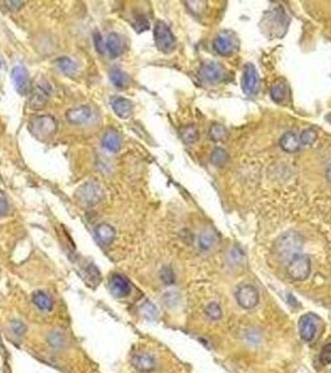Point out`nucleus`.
Masks as SVG:
<instances>
[{
  "label": "nucleus",
  "mask_w": 331,
  "mask_h": 373,
  "mask_svg": "<svg viewBox=\"0 0 331 373\" xmlns=\"http://www.w3.org/2000/svg\"><path fill=\"white\" fill-rule=\"evenodd\" d=\"M141 313H142V315L145 316L147 320H155L158 315V311L157 309H156V306L153 304H151L150 301L145 302V304L142 305V307H141Z\"/></svg>",
  "instance_id": "obj_31"
},
{
  "label": "nucleus",
  "mask_w": 331,
  "mask_h": 373,
  "mask_svg": "<svg viewBox=\"0 0 331 373\" xmlns=\"http://www.w3.org/2000/svg\"><path fill=\"white\" fill-rule=\"evenodd\" d=\"M242 89L248 96H254L259 89V76L253 64H247L243 70Z\"/></svg>",
  "instance_id": "obj_10"
},
{
  "label": "nucleus",
  "mask_w": 331,
  "mask_h": 373,
  "mask_svg": "<svg viewBox=\"0 0 331 373\" xmlns=\"http://www.w3.org/2000/svg\"><path fill=\"white\" fill-rule=\"evenodd\" d=\"M109 287L115 297H125L130 294L131 284L126 276L121 274H112L109 280Z\"/></svg>",
  "instance_id": "obj_11"
},
{
  "label": "nucleus",
  "mask_w": 331,
  "mask_h": 373,
  "mask_svg": "<svg viewBox=\"0 0 331 373\" xmlns=\"http://www.w3.org/2000/svg\"><path fill=\"white\" fill-rule=\"evenodd\" d=\"M51 95V86L46 80H38L36 84L33 86L31 90L30 99H29V105L31 108L38 109L45 106L46 101L49 100Z\"/></svg>",
  "instance_id": "obj_5"
},
{
  "label": "nucleus",
  "mask_w": 331,
  "mask_h": 373,
  "mask_svg": "<svg viewBox=\"0 0 331 373\" xmlns=\"http://www.w3.org/2000/svg\"><path fill=\"white\" fill-rule=\"evenodd\" d=\"M105 45H106V50L109 51V53L112 56V57L120 56L121 53H122L123 48H125L122 38H121L117 33H110L106 38Z\"/></svg>",
  "instance_id": "obj_17"
},
{
  "label": "nucleus",
  "mask_w": 331,
  "mask_h": 373,
  "mask_svg": "<svg viewBox=\"0 0 331 373\" xmlns=\"http://www.w3.org/2000/svg\"><path fill=\"white\" fill-rule=\"evenodd\" d=\"M199 248L202 250H209L213 248L214 244L217 243V235L212 230H206L199 235Z\"/></svg>",
  "instance_id": "obj_24"
},
{
  "label": "nucleus",
  "mask_w": 331,
  "mask_h": 373,
  "mask_svg": "<svg viewBox=\"0 0 331 373\" xmlns=\"http://www.w3.org/2000/svg\"><path fill=\"white\" fill-rule=\"evenodd\" d=\"M161 280L165 282V285H172L174 282V272L171 267L165 266L161 270Z\"/></svg>",
  "instance_id": "obj_35"
},
{
  "label": "nucleus",
  "mask_w": 331,
  "mask_h": 373,
  "mask_svg": "<svg viewBox=\"0 0 331 373\" xmlns=\"http://www.w3.org/2000/svg\"><path fill=\"white\" fill-rule=\"evenodd\" d=\"M280 147L288 153L296 152L300 147V140L294 132H286L283 137L280 138Z\"/></svg>",
  "instance_id": "obj_20"
},
{
  "label": "nucleus",
  "mask_w": 331,
  "mask_h": 373,
  "mask_svg": "<svg viewBox=\"0 0 331 373\" xmlns=\"http://www.w3.org/2000/svg\"><path fill=\"white\" fill-rule=\"evenodd\" d=\"M56 128V121L51 116H39L30 122V131L33 132V135L40 138L54 135Z\"/></svg>",
  "instance_id": "obj_6"
},
{
  "label": "nucleus",
  "mask_w": 331,
  "mask_h": 373,
  "mask_svg": "<svg viewBox=\"0 0 331 373\" xmlns=\"http://www.w3.org/2000/svg\"><path fill=\"white\" fill-rule=\"evenodd\" d=\"M238 40L229 31L218 34L213 41V49L217 53L222 56H229L237 50Z\"/></svg>",
  "instance_id": "obj_7"
},
{
  "label": "nucleus",
  "mask_w": 331,
  "mask_h": 373,
  "mask_svg": "<svg viewBox=\"0 0 331 373\" xmlns=\"http://www.w3.org/2000/svg\"><path fill=\"white\" fill-rule=\"evenodd\" d=\"M56 65L65 75H74L77 69L75 61L71 60L70 57H66V56H62V57L57 58Z\"/></svg>",
  "instance_id": "obj_25"
},
{
  "label": "nucleus",
  "mask_w": 331,
  "mask_h": 373,
  "mask_svg": "<svg viewBox=\"0 0 331 373\" xmlns=\"http://www.w3.org/2000/svg\"><path fill=\"white\" fill-rule=\"evenodd\" d=\"M222 307L218 302H211L207 305L206 307V315L208 316L211 320H219L222 318Z\"/></svg>",
  "instance_id": "obj_30"
},
{
  "label": "nucleus",
  "mask_w": 331,
  "mask_h": 373,
  "mask_svg": "<svg viewBox=\"0 0 331 373\" xmlns=\"http://www.w3.org/2000/svg\"><path fill=\"white\" fill-rule=\"evenodd\" d=\"M10 330L13 331L14 335H16V336H19V337H21V336H24L26 333V331H28V327H26V325L23 322V321H20V320H11V322H10Z\"/></svg>",
  "instance_id": "obj_33"
},
{
  "label": "nucleus",
  "mask_w": 331,
  "mask_h": 373,
  "mask_svg": "<svg viewBox=\"0 0 331 373\" xmlns=\"http://www.w3.org/2000/svg\"><path fill=\"white\" fill-rule=\"evenodd\" d=\"M95 235L96 239L102 244V245H109L113 241L116 236L115 229L109 224H100L96 229H95Z\"/></svg>",
  "instance_id": "obj_19"
},
{
  "label": "nucleus",
  "mask_w": 331,
  "mask_h": 373,
  "mask_svg": "<svg viewBox=\"0 0 331 373\" xmlns=\"http://www.w3.org/2000/svg\"><path fill=\"white\" fill-rule=\"evenodd\" d=\"M289 276L296 281H304L311 272V262L308 255L299 254L288 263Z\"/></svg>",
  "instance_id": "obj_3"
},
{
  "label": "nucleus",
  "mask_w": 331,
  "mask_h": 373,
  "mask_svg": "<svg viewBox=\"0 0 331 373\" xmlns=\"http://www.w3.org/2000/svg\"><path fill=\"white\" fill-rule=\"evenodd\" d=\"M0 67H1V61H0Z\"/></svg>",
  "instance_id": "obj_40"
},
{
  "label": "nucleus",
  "mask_w": 331,
  "mask_h": 373,
  "mask_svg": "<svg viewBox=\"0 0 331 373\" xmlns=\"http://www.w3.org/2000/svg\"><path fill=\"white\" fill-rule=\"evenodd\" d=\"M316 138H318V133L314 130H311V128H308V130H305L301 133L299 140H300V143H303L304 146H310L315 142Z\"/></svg>",
  "instance_id": "obj_32"
},
{
  "label": "nucleus",
  "mask_w": 331,
  "mask_h": 373,
  "mask_svg": "<svg viewBox=\"0 0 331 373\" xmlns=\"http://www.w3.org/2000/svg\"><path fill=\"white\" fill-rule=\"evenodd\" d=\"M181 137L186 145H192L198 140V131L194 126H187L181 131Z\"/></svg>",
  "instance_id": "obj_28"
},
{
  "label": "nucleus",
  "mask_w": 331,
  "mask_h": 373,
  "mask_svg": "<svg viewBox=\"0 0 331 373\" xmlns=\"http://www.w3.org/2000/svg\"><path fill=\"white\" fill-rule=\"evenodd\" d=\"M11 80L15 90L20 95H26L29 90V72L23 65H16L11 70Z\"/></svg>",
  "instance_id": "obj_13"
},
{
  "label": "nucleus",
  "mask_w": 331,
  "mask_h": 373,
  "mask_svg": "<svg viewBox=\"0 0 331 373\" xmlns=\"http://www.w3.org/2000/svg\"><path fill=\"white\" fill-rule=\"evenodd\" d=\"M131 363H132L133 368L138 372L148 373L152 372L156 368V360L153 356L148 355V353H136L131 358Z\"/></svg>",
  "instance_id": "obj_15"
},
{
  "label": "nucleus",
  "mask_w": 331,
  "mask_h": 373,
  "mask_svg": "<svg viewBox=\"0 0 331 373\" xmlns=\"http://www.w3.org/2000/svg\"><path fill=\"white\" fill-rule=\"evenodd\" d=\"M227 130H225V127L222 126V124L216 123L209 128V138L213 141H223L227 137Z\"/></svg>",
  "instance_id": "obj_29"
},
{
  "label": "nucleus",
  "mask_w": 331,
  "mask_h": 373,
  "mask_svg": "<svg viewBox=\"0 0 331 373\" xmlns=\"http://www.w3.org/2000/svg\"><path fill=\"white\" fill-rule=\"evenodd\" d=\"M326 178H328L329 182L331 183V164L329 165L328 169H326Z\"/></svg>",
  "instance_id": "obj_39"
},
{
  "label": "nucleus",
  "mask_w": 331,
  "mask_h": 373,
  "mask_svg": "<svg viewBox=\"0 0 331 373\" xmlns=\"http://www.w3.org/2000/svg\"><path fill=\"white\" fill-rule=\"evenodd\" d=\"M301 248H303V238L294 231H289L279 236L274 245L275 254L278 255L279 259L288 263L300 254Z\"/></svg>",
  "instance_id": "obj_1"
},
{
  "label": "nucleus",
  "mask_w": 331,
  "mask_h": 373,
  "mask_svg": "<svg viewBox=\"0 0 331 373\" xmlns=\"http://www.w3.org/2000/svg\"><path fill=\"white\" fill-rule=\"evenodd\" d=\"M104 197L101 187L95 182L85 183L81 188L77 191V199L85 207H95Z\"/></svg>",
  "instance_id": "obj_4"
},
{
  "label": "nucleus",
  "mask_w": 331,
  "mask_h": 373,
  "mask_svg": "<svg viewBox=\"0 0 331 373\" xmlns=\"http://www.w3.org/2000/svg\"><path fill=\"white\" fill-rule=\"evenodd\" d=\"M48 343L54 348H62L66 345V337L60 331H53L48 335Z\"/></svg>",
  "instance_id": "obj_26"
},
{
  "label": "nucleus",
  "mask_w": 331,
  "mask_h": 373,
  "mask_svg": "<svg viewBox=\"0 0 331 373\" xmlns=\"http://www.w3.org/2000/svg\"><path fill=\"white\" fill-rule=\"evenodd\" d=\"M153 35H155L156 46L162 53H171L176 46V38H174L173 33L163 21L156 23L155 29H153Z\"/></svg>",
  "instance_id": "obj_2"
},
{
  "label": "nucleus",
  "mask_w": 331,
  "mask_h": 373,
  "mask_svg": "<svg viewBox=\"0 0 331 373\" xmlns=\"http://www.w3.org/2000/svg\"><path fill=\"white\" fill-rule=\"evenodd\" d=\"M92 118L91 107L84 105V106L70 108L66 112V119L72 124H85Z\"/></svg>",
  "instance_id": "obj_14"
},
{
  "label": "nucleus",
  "mask_w": 331,
  "mask_h": 373,
  "mask_svg": "<svg viewBox=\"0 0 331 373\" xmlns=\"http://www.w3.org/2000/svg\"><path fill=\"white\" fill-rule=\"evenodd\" d=\"M225 76V71L217 62H209L201 69V77L208 84H218Z\"/></svg>",
  "instance_id": "obj_12"
},
{
  "label": "nucleus",
  "mask_w": 331,
  "mask_h": 373,
  "mask_svg": "<svg viewBox=\"0 0 331 373\" xmlns=\"http://www.w3.org/2000/svg\"><path fill=\"white\" fill-rule=\"evenodd\" d=\"M102 147L107 151V152L116 153L120 151L121 148V137L120 133L115 130H109L105 133L104 138H102Z\"/></svg>",
  "instance_id": "obj_18"
},
{
  "label": "nucleus",
  "mask_w": 331,
  "mask_h": 373,
  "mask_svg": "<svg viewBox=\"0 0 331 373\" xmlns=\"http://www.w3.org/2000/svg\"><path fill=\"white\" fill-rule=\"evenodd\" d=\"M112 105V109L115 113L117 114L120 118H128L132 114L133 111V104L128 99L125 97H116L111 102Z\"/></svg>",
  "instance_id": "obj_16"
},
{
  "label": "nucleus",
  "mask_w": 331,
  "mask_h": 373,
  "mask_svg": "<svg viewBox=\"0 0 331 373\" xmlns=\"http://www.w3.org/2000/svg\"><path fill=\"white\" fill-rule=\"evenodd\" d=\"M110 81L117 89H123L128 85V76L120 69H112L110 71Z\"/></svg>",
  "instance_id": "obj_23"
},
{
  "label": "nucleus",
  "mask_w": 331,
  "mask_h": 373,
  "mask_svg": "<svg viewBox=\"0 0 331 373\" xmlns=\"http://www.w3.org/2000/svg\"><path fill=\"white\" fill-rule=\"evenodd\" d=\"M235 297L239 306L245 310L254 309L259 304V292L252 285H242L238 289Z\"/></svg>",
  "instance_id": "obj_9"
},
{
  "label": "nucleus",
  "mask_w": 331,
  "mask_h": 373,
  "mask_svg": "<svg viewBox=\"0 0 331 373\" xmlns=\"http://www.w3.org/2000/svg\"><path fill=\"white\" fill-rule=\"evenodd\" d=\"M8 209H9V206H8V202H6V199L5 198H0V216L5 215V214L8 213Z\"/></svg>",
  "instance_id": "obj_37"
},
{
  "label": "nucleus",
  "mask_w": 331,
  "mask_h": 373,
  "mask_svg": "<svg viewBox=\"0 0 331 373\" xmlns=\"http://www.w3.org/2000/svg\"><path fill=\"white\" fill-rule=\"evenodd\" d=\"M94 43H95V48H96V51L100 53H105L106 51V45H105L104 40H102V36L100 33H95L94 35Z\"/></svg>",
  "instance_id": "obj_36"
},
{
  "label": "nucleus",
  "mask_w": 331,
  "mask_h": 373,
  "mask_svg": "<svg viewBox=\"0 0 331 373\" xmlns=\"http://www.w3.org/2000/svg\"><path fill=\"white\" fill-rule=\"evenodd\" d=\"M5 4H8V8L11 9V10H18L19 8H21L24 1H6Z\"/></svg>",
  "instance_id": "obj_38"
},
{
  "label": "nucleus",
  "mask_w": 331,
  "mask_h": 373,
  "mask_svg": "<svg viewBox=\"0 0 331 373\" xmlns=\"http://www.w3.org/2000/svg\"><path fill=\"white\" fill-rule=\"evenodd\" d=\"M320 319L315 314H306L299 320V335L305 342H311L318 332Z\"/></svg>",
  "instance_id": "obj_8"
},
{
  "label": "nucleus",
  "mask_w": 331,
  "mask_h": 373,
  "mask_svg": "<svg viewBox=\"0 0 331 373\" xmlns=\"http://www.w3.org/2000/svg\"><path fill=\"white\" fill-rule=\"evenodd\" d=\"M320 362L324 366H328L331 363V340L324 345L323 350L320 352Z\"/></svg>",
  "instance_id": "obj_34"
},
{
  "label": "nucleus",
  "mask_w": 331,
  "mask_h": 373,
  "mask_svg": "<svg viewBox=\"0 0 331 373\" xmlns=\"http://www.w3.org/2000/svg\"><path fill=\"white\" fill-rule=\"evenodd\" d=\"M228 160H229V156H228L227 151L223 150V148H216V150L212 152L211 160L214 165H217V167L225 165L227 164Z\"/></svg>",
  "instance_id": "obj_27"
},
{
  "label": "nucleus",
  "mask_w": 331,
  "mask_h": 373,
  "mask_svg": "<svg viewBox=\"0 0 331 373\" xmlns=\"http://www.w3.org/2000/svg\"><path fill=\"white\" fill-rule=\"evenodd\" d=\"M286 95H288V87L281 81L275 82L272 86V89H270V97L276 104H281L285 100Z\"/></svg>",
  "instance_id": "obj_22"
},
{
  "label": "nucleus",
  "mask_w": 331,
  "mask_h": 373,
  "mask_svg": "<svg viewBox=\"0 0 331 373\" xmlns=\"http://www.w3.org/2000/svg\"><path fill=\"white\" fill-rule=\"evenodd\" d=\"M33 302L41 311H50L54 306V301L46 292L36 291L33 295Z\"/></svg>",
  "instance_id": "obj_21"
}]
</instances>
